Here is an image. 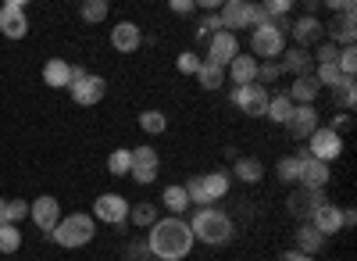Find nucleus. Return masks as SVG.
<instances>
[{"label": "nucleus", "instance_id": "obj_39", "mask_svg": "<svg viewBox=\"0 0 357 261\" xmlns=\"http://www.w3.org/2000/svg\"><path fill=\"white\" fill-rule=\"evenodd\" d=\"M264 15H268V22H275V18H286L289 11H293V4H289V0H264Z\"/></svg>", "mask_w": 357, "mask_h": 261}, {"label": "nucleus", "instance_id": "obj_40", "mask_svg": "<svg viewBox=\"0 0 357 261\" xmlns=\"http://www.w3.org/2000/svg\"><path fill=\"white\" fill-rule=\"evenodd\" d=\"M200 65H204V61H200V57H197L193 50H186V54H178V61H175V68L183 72V75H197V72H200Z\"/></svg>", "mask_w": 357, "mask_h": 261}, {"label": "nucleus", "instance_id": "obj_15", "mask_svg": "<svg viewBox=\"0 0 357 261\" xmlns=\"http://www.w3.org/2000/svg\"><path fill=\"white\" fill-rule=\"evenodd\" d=\"M218 22H222V33H232V36L236 29H250V4L247 0H229L218 11Z\"/></svg>", "mask_w": 357, "mask_h": 261}, {"label": "nucleus", "instance_id": "obj_5", "mask_svg": "<svg viewBox=\"0 0 357 261\" xmlns=\"http://www.w3.org/2000/svg\"><path fill=\"white\" fill-rule=\"evenodd\" d=\"M68 90H72V100H75L79 107H93V104L104 100L107 82H104L100 75H89L86 68L72 65V82H68Z\"/></svg>", "mask_w": 357, "mask_h": 261}, {"label": "nucleus", "instance_id": "obj_50", "mask_svg": "<svg viewBox=\"0 0 357 261\" xmlns=\"http://www.w3.org/2000/svg\"><path fill=\"white\" fill-rule=\"evenodd\" d=\"M329 129H333L336 136H340L343 129H350V114H340V119H333V126H329Z\"/></svg>", "mask_w": 357, "mask_h": 261}, {"label": "nucleus", "instance_id": "obj_17", "mask_svg": "<svg viewBox=\"0 0 357 261\" xmlns=\"http://www.w3.org/2000/svg\"><path fill=\"white\" fill-rule=\"evenodd\" d=\"M139 43H143V33H139L136 22H118V25L111 29V47H114L118 54H136Z\"/></svg>", "mask_w": 357, "mask_h": 261}, {"label": "nucleus", "instance_id": "obj_4", "mask_svg": "<svg viewBox=\"0 0 357 261\" xmlns=\"http://www.w3.org/2000/svg\"><path fill=\"white\" fill-rule=\"evenodd\" d=\"M186 197L197 208H211L215 200H222L229 193V172H207V176H193L186 186Z\"/></svg>", "mask_w": 357, "mask_h": 261}, {"label": "nucleus", "instance_id": "obj_21", "mask_svg": "<svg viewBox=\"0 0 357 261\" xmlns=\"http://www.w3.org/2000/svg\"><path fill=\"white\" fill-rule=\"evenodd\" d=\"M229 79L236 82V86H250V82H257V57H250V54H236L232 57V65H229Z\"/></svg>", "mask_w": 357, "mask_h": 261}, {"label": "nucleus", "instance_id": "obj_13", "mask_svg": "<svg viewBox=\"0 0 357 261\" xmlns=\"http://www.w3.org/2000/svg\"><path fill=\"white\" fill-rule=\"evenodd\" d=\"M286 129L293 140H311V133L318 129V107L314 104H293V114L286 119Z\"/></svg>", "mask_w": 357, "mask_h": 261}, {"label": "nucleus", "instance_id": "obj_23", "mask_svg": "<svg viewBox=\"0 0 357 261\" xmlns=\"http://www.w3.org/2000/svg\"><path fill=\"white\" fill-rule=\"evenodd\" d=\"M318 94H321V86H318V79H314V75H296L286 97H289L293 104H314V97H318Z\"/></svg>", "mask_w": 357, "mask_h": 261}, {"label": "nucleus", "instance_id": "obj_19", "mask_svg": "<svg viewBox=\"0 0 357 261\" xmlns=\"http://www.w3.org/2000/svg\"><path fill=\"white\" fill-rule=\"evenodd\" d=\"M289 33H293V40H296V47H304L307 50V43H318L321 36H325V25L318 22V18H296L293 25H289Z\"/></svg>", "mask_w": 357, "mask_h": 261}, {"label": "nucleus", "instance_id": "obj_10", "mask_svg": "<svg viewBox=\"0 0 357 261\" xmlns=\"http://www.w3.org/2000/svg\"><path fill=\"white\" fill-rule=\"evenodd\" d=\"M296 158H301V183H296V186H304V190H325V186H329V179H333V168L329 165L314 161L307 151H301Z\"/></svg>", "mask_w": 357, "mask_h": 261}, {"label": "nucleus", "instance_id": "obj_52", "mask_svg": "<svg viewBox=\"0 0 357 261\" xmlns=\"http://www.w3.org/2000/svg\"><path fill=\"white\" fill-rule=\"evenodd\" d=\"M0 225H8V200L0 197Z\"/></svg>", "mask_w": 357, "mask_h": 261}, {"label": "nucleus", "instance_id": "obj_35", "mask_svg": "<svg viewBox=\"0 0 357 261\" xmlns=\"http://www.w3.org/2000/svg\"><path fill=\"white\" fill-rule=\"evenodd\" d=\"M129 222H136L139 229H151V225L158 222V208L151 204V200H143V204L129 208Z\"/></svg>", "mask_w": 357, "mask_h": 261}, {"label": "nucleus", "instance_id": "obj_37", "mask_svg": "<svg viewBox=\"0 0 357 261\" xmlns=\"http://www.w3.org/2000/svg\"><path fill=\"white\" fill-rule=\"evenodd\" d=\"M158 151L151 147V143H146V147H136L132 151V168H158Z\"/></svg>", "mask_w": 357, "mask_h": 261}, {"label": "nucleus", "instance_id": "obj_12", "mask_svg": "<svg viewBox=\"0 0 357 261\" xmlns=\"http://www.w3.org/2000/svg\"><path fill=\"white\" fill-rule=\"evenodd\" d=\"M29 218L40 225V233H54L57 222H61V204H57V197H36L33 204H29Z\"/></svg>", "mask_w": 357, "mask_h": 261}, {"label": "nucleus", "instance_id": "obj_20", "mask_svg": "<svg viewBox=\"0 0 357 261\" xmlns=\"http://www.w3.org/2000/svg\"><path fill=\"white\" fill-rule=\"evenodd\" d=\"M279 68H282V75H311V54L304 50V47H289V50H282V61H279Z\"/></svg>", "mask_w": 357, "mask_h": 261}, {"label": "nucleus", "instance_id": "obj_34", "mask_svg": "<svg viewBox=\"0 0 357 261\" xmlns=\"http://www.w3.org/2000/svg\"><path fill=\"white\" fill-rule=\"evenodd\" d=\"M165 208H168L172 215H183V211L190 208L186 190H183V186H165Z\"/></svg>", "mask_w": 357, "mask_h": 261}, {"label": "nucleus", "instance_id": "obj_8", "mask_svg": "<svg viewBox=\"0 0 357 261\" xmlns=\"http://www.w3.org/2000/svg\"><path fill=\"white\" fill-rule=\"evenodd\" d=\"M307 154L314 158V161H325V165H329V161H336L340 154H343V136H336L333 129H314L311 133V140H307Z\"/></svg>", "mask_w": 357, "mask_h": 261}, {"label": "nucleus", "instance_id": "obj_42", "mask_svg": "<svg viewBox=\"0 0 357 261\" xmlns=\"http://www.w3.org/2000/svg\"><path fill=\"white\" fill-rule=\"evenodd\" d=\"M279 75H282L279 61H264V65H257V82H279Z\"/></svg>", "mask_w": 357, "mask_h": 261}, {"label": "nucleus", "instance_id": "obj_25", "mask_svg": "<svg viewBox=\"0 0 357 261\" xmlns=\"http://www.w3.org/2000/svg\"><path fill=\"white\" fill-rule=\"evenodd\" d=\"M296 244H301V254H311V258H314V254L325 247V237L318 233L311 222H304L301 229H296Z\"/></svg>", "mask_w": 357, "mask_h": 261}, {"label": "nucleus", "instance_id": "obj_41", "mask_svg": "<svg viewBox=\"0 0 357 261\" xmlns=\"http://www.w3.org/2000/svg\"><path fill=\"white\" fill-rule=\"evenodd\" d=\"M215 33H222V22H218V15H211V18H204V22H200V29H197V40H200V43H207Z\"/></svg>", "mask_w": 357, "mask_h": 261}, {"label": "nucleus", "instance_id": "obj_46", "mask_svg": "<svg viewBox=\"0 0 357 261\" xmlns=\"http://www.w3.org/2000/svg\"><path fill=\"white\" fill-rule=\"evenodd\" d=\"M129 176H132V179H136L139 186H151V183L158 179V168H132Z\"/></svg>", "mask_w": 357, "mask_h": 261}, {"label": "nucleus", "instance_id": "obj_28", "mask_svg": "<svg viewBox=\"0 0 357 261\" xmlns=\"http://www.w3.org/2000/svg\"><path fill=\"white\" fill-rule=\"evenodd\" d=\"M107 172H111V176H129V172H132V151L129 147L111 151L107 154Z\"/></svg>", "mask_w": 357, "mask_h": 261}, {"label": "nucleus", "instance_id": "obj_31", "mask_svg": "<svg viewBox=\"0 0 357 261\" xmlns=\"http://www.w3.org/2000/svg\"><path fill=\"white\" fill-rule=\"evenodd\" d=\"M139 129L151 133V136H161V133L168 129V114H165V111H143V114H139Z\"/></svg>", "mask_w": 357, "mask_h": 261}, {"label": "nucleus", "instance_id": "obj_9", "mask_svg": "<svg viewBox=\"0 0 357 261\" xmlns=\"http://www.w3.org/2000/svg\"><path fill=\"white\" fill-rule=\"evenodd\" d=\"M93 218L111 222V225H126L129 222V200L118 197V193H100L93 200Z\"/></svg>", "mask_w": 357, "mask_h": 261}, {"label": "nucleus", "instance_id": "obj_43", "mask_svg": "<svg viewBox=\"0 0 357 261\" xmlns=\"http://www.w3.org/2000/svg\"><path fill=\"white\" fill-rule=\"evenodd\" d=\"M22 218H29V204L18 197V200H8V222L15 225V222H22Z\"/></svg>", "mask_w": 357, "mask_h": 261}, {"label": "nucleus", "instance_id": "obj_6", "mask_svg": "<svg viewBox=\"0 0 357 261\" xmlns=\"http://www.w3.org/2000/svg\"><path fill=\"white\" fill-rule=\"evenodd\" d=\"M286 47V36L275 29V22H264L254 29L250 36V57H264V61H279V54Z\"/></svg>", "mask_w": 357, "mask_h": 261}, {"label": "nucleus", "instance_id": "obj_53", "mask_svg": "<svg viewBox=\"0 0 357 261\" xmlns=\"http://www.w3.org/2000/svg\"><path fill=\"white\" fill-rule=\"evenodd\" d=\"M200 8H204V11H211V15H215V11H218V0H200Z\"/></svg>", "mask_w": 357, "mask_h": 261}, {"label": "nucleus", "instance_id": "obj_1", "mask_svg": "<svg viewBox=\"0 0 357 261\" xmlns=\"http://www.w3.org/2000/svg\"><path fill=\"white\" fill-rule=\"evenodd\" d=\"M146 247L158 261H183L193 251V229L186 218H158L151 225Z\"/></svg>", "mask_w": 357, "mask_h": 261}, {"label": "nucleus", "instance_id": "obj_24", "mask_svg": "<svg viewBox=\"0 0 357 261\" xmlns=\"http://www.w3.org/2000/svg\"><path fill=\"white\" fill-rule=\"evenodd\" d=\"M43 82L50 86V90H65V86L72 82V65L61 61V57H50V61L43 65Z\"/></svg>", "mask_w": 357, "mask_h": 261}, {"label": "nucleus", "instance_id": "obj_3", "mask_svg": "<svg viewBox=\"0 0 357 261\" xmlns=\"http://www.w3.org/2000/svg\"><path fill=\"white\" fill-rule=\"evenodd\" d=\"M93 237H97V218L86 215V211H75V215L61 218V222H57V229L50 233V240H54L57 247H65V251L86 247Z\"/></svg>", "mask_w": 357, "mask_h": 261}, {"label": "nucleus", "instance_id": "obj_47", "mask_svg": "<svg viewBox=\"0 0 357 261\" xmlns=\"http://www.w3.org/2000/svg\"><path fill=\"white\" fill-rule=\"evenodd\" d=\"M336 15H347V18H357V4H354V0H333V4H329Z\"/></svg>", "mask_w": 357, "mask_h": 261}, {"label": "nucleus", "instance_id": "obj_44", "mask_svg": "<svg viewBox=\"0 0 357 261\" xmlns=\"http://www.w3.org/2000/svg\"><path fill=\"white\" fill-rule=\"evenodd\" d=\"M146 258H151V247H146V244L132 240V244L126 247V261H146Z\"/></svg>", "mask_w": 357, "mask_h": 261}, {"label": "nucleus", "instance_id": "obj_11", "mask_svg": "<svg viewBox=\"0 0 357 261\" xmlns=\"http://www.w3.org/2000/svg\"><path fill=\"white\" fill-rule=\"evenodd\" d=\"M0 33H4L8 40H25L29 18H25V4H22V0H8V4L0 8Z\"/></svg>", "mask_w": 357, "mask_h": 261}, {"label": "nucleus", "instance_id": "obj_45", "mask_svg": "<svg viewBox=\"0 0 357 261\" xmlns=\"http://www.w3.org/2000/svg\"><path fill=\"white\" fill-rule=\"evenodd\" d=\"M336 61H340V47L336 43L318 47V65H336Z\"/></svg>", "mask_w": 357, "mask_h": 261}, {"label": "nucleus", "instance_id": "obj_36", "mask_svg": "<svg viewBox=\"0 0 357 261\" xmlns=\"http://www.w3.org/2000/svg\"><path fill=\"white\" fill-rule=\"evenodd\" d=\"M333 94H336V104L350 111V107L357 104V79H343V82L336 86V90H333Z\"/></svg>", "mask_w": 357, "mask_h": 261}, {"label": "nucleus", "instance_id": "obj_54", "mask_svg": "<svg viewBox=\"0 0 357 261\" xmlns=\"http://www.w3.org/2000/svg\"><path fill=\"white\" fill-rule=\"evenodd\" d=\"M8 261H15V258H8Z\"/></svg>", "mask_w": 357, "mask_h": 261}, {"label": "nucleus", "instance_id": "obj_30", "mask_svg": "<svg viewBox=\"0 0 357 261\" xmlns=\"http://www.w3.org/2000/svg\"><path fill=\"white\" fill-rule=\"evenodd\" d=\"M107 0H82L79 4V15H82V22H89V25H97V22H104L107 18Z\"/></svg>", "mask_w": 357, "mask_h": 261}, {"label": "nucleus", "instance_id": "obj_49", "mask_svg": "<svg viewBox=\"0 0 357 261\" xmlns=\"http://www.w3.org/2000/svg\"><path fill=\"white\" fill-rule=\"evenodd\" d=\"M175 15H193V4H190V0H172V4H168Z\"/></svg>", "mask_w": 357, "mask_h": 261}, {"label": "nucleus", "instance_id": "obj_2", "mask_svg": "<svg viewBox=\"0 0 357 261\" xmlns=\"http://www.w3.org/2000/svg\"><path fill=\"white\" fill-rule=\"evenodd\" d=\"M190 229H193V240H200V244H207V247H225V244L232 240V233H236L232 218L222 215L218 208H200V211L193 215Z\"/></svg>", "mask_w": 357, "mask_h": 261}, {"label": "nucleus", "instance_id": "obj_48", "mask_svg": "<svg viewBox=\"0 0 357 261\" xmlns=\"http://www.w3.org/2000/svg\"><path fill=\"white\" fill-rule=\"evenodd\" d=\"M268 22V15H264V8L261 4H250V25L257 29V25H264Z\"/></svg>", "mask_w": 357, "mask_h": 261}, {"label": "nucleus", "instance_id": "obj_38", "mask_svg": "<svg viewBox=\"0 0 357 261\" xmlns=\"http://www.w3.org/2000/svg\"><path fill=\"white\" fill-rule=\"evenodd\" d=\"M336 65H340V72H343L347 79H354V75H357V50H354V47H340V61H336Z\"/></svg>", "mask_w": 357, "mask_h": 261}, {"label": "nucleus", "instance_id": "obj_7", "mask_svg": "<svg viewBox=\"0 0 357 261\" xmlns=\"http://www.w3.org/2000/svg\"><path fill=\"white\" fill-rule=\"evenodd\" d=\"M268 94L261 82H250V86H236L232 90V104L240 107L243 114H250V119H264V111H268Z\"/></svg>", "mask_w": 357, "mask_h": 261}, {"label": "nucleus", "instance_id": "obj_27", "mask_svg": "<svg viewBox=\"0 0 357 261\" xmlns=\"http://www.w3.org/2000/svg\"><path fill=\"white\" fill-rule=\"evenodd\" d=\"M293 114V100L286 97V94H275V97H268V111H264V119H272L275 126L282 122L286 126V119Z\"/></svg>", "mask_w": 357, "mask_h": 261}, {"label": "nucleus", "instance_id": "obj_22", "mask_svg": "<svg viewBox=\"0 0 357 261\" xmlns=\"http://www.w3.org/2000/svg\"><path fill=\"white\" fill-rule=\"evenodd\" d=\"M325 33L333 36L336 47H354V40H357V18L340 15V18H333L329 25H325Z\"/></svg>", "mask_w": 357, "mask_h": 261}, {"label": "nucleus", "instance_id": "obj_51", "mask_svg": "<svg viewBox=\"0 0 357 261\" xmlns=\"http://www.w3.org/2000/svg\"><path fill=\"white\" fill-rule=\"evenodd\" d=\"M279 261H314V258H311V254H301V251H286Z\"/></svg>", "mask_w": 357, "mask_h": 261}, {"label": "nucleus", "instance_id": "obj_33", "mask_svg": "<svg viewBox=\"0 0 357 261\" xmlns=\"http://www.w3.org/2000/svg\"><path fill=\"white\" fill-rule=\"evenodd\" d=\"M18 247H22V233H18V225H0V254H8V258H15L18 254Z\"/></svg>", "mask_w": 357, "mask_h": 261}, {"label": "nucleus", "instance_id": "obj_14", "mask_svg": "<svg viewBox=\"0 0 357 261\" xmlns=\"http://www.w3.org/2000/svg\"><path fill=\"white\" fill-rule=\"evenodd\" d=\"M236 54H240V43H236L232 33H215L211 40H207V65L229 68Z\"/></svg>", "mask_w": 357, "mask_h": 261}, {"label": "nucleus", "instance_id": "obj_29", "mask_svg": "<svg viewBox=\"0 0 357 261\" xmlns=\"http://www.w3.org/2000/svg\"><path fill=\"white\" fill-rule=\"evenodd\" d=\"M197 82L204 86V90H222V82H225V68H218V65H200V72H197Z\"/></svg>", "mask_w": 357, "mask_h": 261}, {"label": "nucleus", "instance_id": "obj_32", "mask_svg": "<svg viewBox=\"0 0 357 261\" xmlns=\"http://www.w3.org/2000/svg\"><path fill=\"white\" fill-rule=\"evenodd\" d=\"M279 179H282L286 186H296V183H301V158H296V154L279 158Z\"/></svg>", "mask_w": 357, "mask_h": 261}, {"label": "nucleus", "instance_id": "obj_18", "mask_svg": "<svg viewBox=\"0 0 357 261\" xmlns=\"http://www.w3.org/2000/svg\"><path fill=\"white\" fill-rule=\"evenodd\" d=\"M321 237H333V233H340L343 229V208H336V204H321L311 218H307Z\"/></svg>", "mask_w": 357, "mask_h": 261}, {"label": "nucleus", "instance_id": "obj_26", "mask_svg": "<svg viewBox=\"0 0 357 261\" xmlns=\"http://www.w3.org/2000/svg\"><path fill=\"white\" fill-rule=\"evenodd\" d=\"M232 172H236V179H240V183H261L264 179V165L257 158H236Z\"/></svg>", "mask_w": 357, "mask_h": 261}, {"label": "nucleus", "instance_id": "obj_16", "mask_svg": "<svg viewBox=\"0 0 357 261\" xmlns=\"http://www.w3.org/2000/svg\"><path fill=\"white\" fill-rule=\"evenodd\" d=\"M321 204H329V200H325V190H293L289 193V211L296 215V218H311Z\"/></svg>", "mask_w": 357, "mask_h": 261}]
</instances>
